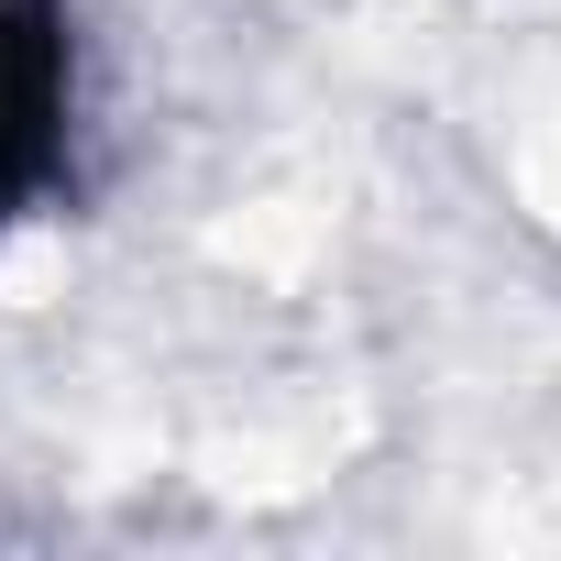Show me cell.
Returning a JSON list of instances; mask_svg holds the SVG:
<instances>
[{"label": "cell", "instance_id": "cell-1", "mask_svg": "<svg viewBox=\"0 0 561 561\" xmlns=\"http://www.w3.org/2000/svg\"><path fill=\"white\" fill-rule=\"evenodd\" d=\"M78 144V0H0V220H23Z\"/></svg>", "mask_w": 561, "mask_h": 561}]
</instances>
